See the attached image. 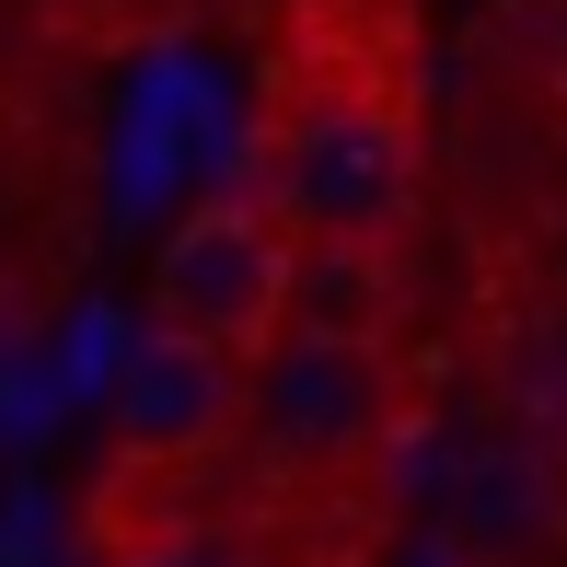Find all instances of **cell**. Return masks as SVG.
Segmentation results:
<instances>
[{
    "mask_svg": "<svg viewBox=\"0 0 567 567\" xmlns=\"http://www.w3.org/2000/svg\"><path fill=\"white\" fill-rule=\"evenodd\" d=\"M394 417H405V371H394V348H382V324L290 313L267 359H244V417H231V441L267 463L278 486H348V475L382 463Z\"/></svg>",
    "mask_w": 567,
    "mask_h": 567,
    "instance_id": "cell-2",
    "label": "cell"
},
{
    "mask_svg": "<svg viewBox=\"0 0 567 567\" xmlns=\"http://www.w3.org/2000/svg\"><path fill=\"white\" fill-rule=\"evenodd\" d=\"M244 197L301 244V267H382L417 231V197H429L417 93L371 47H348V59L290 47L255 93Z\"/></svg>",
    "mask_w": 567,
    "mask_h": 567,
    "instance_id": "cell-1",
    "label": "cell"
},
{
    "mask_svg": "<svg viewBox=\"0 0 567 567\" xmlns=\"http://www.w3.org/2000/svg\"><path fill=\"white\" fill-rule=\"evenodd\" d=\"M140 313H151L163 348H197V359H231V371H244V359H267L278 324L301 313V244L255 209L244 186L197 197V209L151 244Z\"/></svg>",
    "mask_w": 567,
    "mask_h": 567,
    "instance_id": "cell-3",
    "label": "cell"
},
{
    "mask_svg": "<svg viewBox=\"0 0 567 567\" xmlns=\"http://www.w3.org/2000/svg\"><path fill=\"white\" fill-rule=\"evenodd\" d=\"M105 567H290V556H278L255 522H197V509H174V522L116 533V556H105Z\"/></svg>",
    "mask_w": 567,
    "mask_h": 567,
    "instance_id": "cell-4",
    "label": "cell"
}]
</instances>
